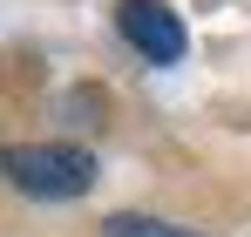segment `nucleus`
Here are the masks:
<instances>
[{
	"instance_id": "f03ea898",
	"label": "nucleus",
	"mask_w": 251,
	"mask_h": 237,
	"mask_svg": "<svg viewBox=\"0 0 251 237\" xmlns=\"http://www.w3.org/2000/svg\"><path fill=\"white\" fill-rule=\"evenodd\" d=\"M116 27H123V41L143 61H156V68H176L183 47H190L176 7H163V0H123V7H116Z\"/></svg>"
},
{
	"instance_id": "f257e3e1",
	"label": "nucleus",
	"mask_w": 251,
	"mask_h": 237,
	"mask_svg": "<svg viewBox=\"0 0 251 237\" xmlns=\"http://www.w3.org/2000/svg\"><path fill=\"white\" fill-rule=\"evenodd\" d=\"M0 176L21 190V197L41 203H68L95 190V156L75 142H7L0 149Z\"/></svg>"
},
{
	"instance_id": "7ed1b4c3",
	"label": "nucleus",
	"mask_w": 251,
	"mask_h": 237,
	"mask_svg": "<svg viewBox=\"0 0 251 237\" xmlns=\"http://www.w3.org/2000/svg\"><path fill=\"white\" fill-rule=\"evenodd\" d=\"M102 237H197V231L163 224V217H109V224H102Z\"/></svg>"
}]
</instances>
